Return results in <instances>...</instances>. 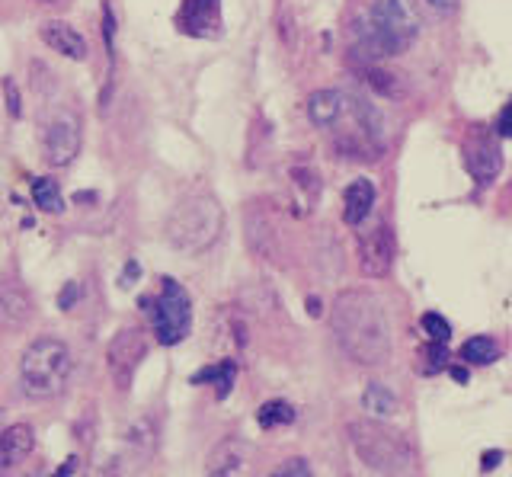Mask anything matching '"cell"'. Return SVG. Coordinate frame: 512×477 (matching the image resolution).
<instances>
[{
	"label": "cell",
	"instance_id": "d6986e66",
	"mask_svg": "<svg viewBox=\"0 0 512 477\" xmlns=\"http://www.w3.org/2000/svg\"><path fill=\"white\" fill-rule=\"evenodd\" d=\"M362 404L368 413H375V417H391L397 410V397L388 385H381V381H372V385L365 388L362 394Z\"/></svg>",
	"mask_w": 512,
	"mask_h": 477
},
{
	"label": "cell",
	"instance_id": "484cf974",
	"mask_svg": "<svg viewBox=\"0 0 512 477\" xmlns=\"http://www.w3.org/2000/svg\"><path fill=\"white\" fill-rule=\"evenodd\" d=\"M4 97H7L10 116H13V119H20L23 103H20V90H16V81H13V77H4Z\"/></svg>",
	"mask_w": 512,
	"mask_h": 477
},
{
	"label": "cell",
	"instance_id": "83f0119b",
	"mask_svg": "<svg viewBox=\"0 0 512 477\" xmlns=\"http://www.w3.org/2000/svg\"><path fill=\"white\" fill-rule=\"evenodd\" d=\"M496 135H500V138H512V103L503 106V113L496 116Z\"/></svg>",
	"mask_w": 512,
	"mask_h": 477
},
{
	"label": "cell",
	"instance_id": "8d00e7d4",
	"mask_svg": "<svg viewBox=\"0 0 512 477\" xmlns=\"http://www.w3.org/2000/svg\"><path fill=\"white\" fill-rule=\"evenodd\" d=\"M509 103H512V100H509Z\"/></svg>",
	"mask_w": 512,
	"mask_h": 477
},
{
	"label": "cell",
	"instance_id": "f1b7e54d",
	"mask_svg": "<svg viewBox=\"0 0 512 477\" xmlns=\"http://www.w3.org/2000/svg\"><path fill=\"white\" fill-rule=\"evenodd\" d=\"M77 295H80L77 282H68V285H64V292L58 295V308H61V311H71V308H74V301H77Z\"/></svg>",
	"mask_w": 512,
	"mask_h": 477
},
{
	"label": "cell",
	"instance_id": "f546056e",
	"mask_svg": "<svg viewBox=\"0 0 512 477\" xmlns=\"http://www.w3.org/2000/svg\"><path fill=\"white\" fill-rule=\"evenodd\" d=\"M503 461V452L500 449H490V452H484V461H480V471H493L496 465Z\"/></svg>",
	"mask_w": 512,
	"mask_h": 477
},
{
	"label": "cell",
	"instance_id": "7a4b0ae2",
	"mask_svg": "<svg viewBox=\"0 0 512 477\" xmlns=\"http://www.w3.org/2000/svg\"><path fill=\"white\" fill-rule=\"evenodd\" d=\"M420 26L423 17L416 0H365V13L352 23V45L368 61L391 58L410 49Z\"/></svg>",
	"mask_w": 512,
	"mask_h": 477
},
{
	"label": "cell",
	"instance_id": "1f68e13d",
	"mask_svg": "<svg viewBox=\"0 0 512 477\" xmlns=\"http://www.w3.org/2000/svg\"><path fill=\"white\" fill-rule=\"evenodd\" d=\"M429 7H436V10H442V13H452V10H458V0H426Z\"/></svg>",
	"mask_w": 512,
	"mask_h": 477
},
{
	"label": "cell",
	"instance_id": "ac0fdd59",
	"mask_svg": "<svg viewBox=\"0 0 512 477\" xmlns=\"http://www.w3.org/2000/svg\"><path fill=\"white\" fill-rule=\"evenodd\" d=\"M234 378H237V362L234 359H221V362L205 365V369H199L196 375H192V385H215L218 397L224 401V397H228L231 388H234Z\"/></svg>",
	"mask_w": 512,
	"mask_h": 477
},
{
	"label": "cell",
	"instance_id": "ba28073f",
	"mask_svg": "<svg viewBox=\"0 0 512 477\" xmlns=\"http://www.w3.org/2000/svg\"><path fill=\"white\" fill-rule=\"evenodd\" d=\"M144 353H148V340H144V330L141 327H122L116 333V340L109 343L106 349V365H109V375L112 381L125 391L132 385V375L141 365Z\"/></svg>",
	"mask_w": 512,
	"mask_h": 477
},
{
	"label": "cell",
	"instance_id": "5bb4252c",
	"mask_svg": "<svg viewBox=\"0 0 512 477\" xmlns=\"http://www.w3.org/2000/svg\"><path fill=\"white\" fill-rule=\"evenodd\" d=\"M39 36H42V42L48 45V49H55L58 55L71 58V61H87V55H90L87 39L80 36L74 26L61 23V20H48V23H42Z\"/></svg>",
	"mask_w": 512,
	"mask_h": 477
},
{
	"label": "cell",
	"instance_id": "603a6c76",
	"mask_svg": "<svg viewBox=\"0 0 512 477\" xmlns=\"http://www.w3.org/2000/svg\"><path fill=\"white\" fill-rule=\"evenodd\" d=\"M452 356H448V349H445V343H432L429 340V346L423 349V372L426 375H436V372H442V369H448V362Z\"/></svg>",
	"mask_w": 512,
	"mask_h": 477
},
{
	"label": "cell",
	"instance_id": "7402d4cb",
	"mask_svg": "<svg viewBox=\"0 0 512 477\" xmlns=\"http://www.w3.org/2000/svg\"><path fill=\"white\" fill-rule=\"evenodd\" d=\"M32 189V199L42 212H61L64 209V199H61V189H58V180H48V177H39L29 183Z\"/></svg>",
	"mask_w": 512,
	"mask_h": 477
},
{
	"label": "cell",
	"instance_id": "d590c367",
	"mask_svg": "<svg viewBox=\"0 0 512 477\" xmlns=\"http://www.w3.org/2000/svg\"><path fill=\"white\" fill-rule=\"evenodd\" d=\"M26 477H45V471H32V474H26Z\"/></svg>",
	"mask_w": 512,
	"mask_h": 477
},
{
	"label": "cell",
	"instance_id": "7c38bea8",
	"mask_svg": "<svg viewBox=\"0 0 512 477\" xmlns=\"http://www.w3.org/2000/svg\"><path fill=\"white\" fill-rule=\"evenodd\" d=\"M36 449V429L29 423H13L0 433V477H7L13 468H20L23 461Z\"/></svg>",
	"mask_w": 512,
	"mask_h": 477
},
{
	"label": "cell",
	"instance_id": "4dcf8cb0",
	"mask_svg": "<svg viewBox=\"0 0 512 477\" xmlns=\"http://www.w3.org/2000/svg\"><path fill=\"white\" fill-rule=\"evenodd\" d=\"M55 477H77V458L71 455L68 461H64V465L55 471Z\"/></svg>",
	"mask_w": 512,
	"mask_h": 477
},
{
	"label": "cell",
	"instance_id": "2e32d148",
	"mask_svg": "<svg viewBox=\"0 0 512 477\" xmlns=\"http://www.w3.org/2000/svg\"><path fill=\"white\" fill-rule=\"evenodd\" d=\"M375 205V183L372 180H352L343 193V221L346 225H362L372 215Z\"/></svg>",
	"mask_w": 512,
	"mask_h": 477
},
{
	"label": "cell",
	"instance_id": "9a60e30c",
	"mask_svg": "<svg viewBox=\"0 0 512 477\" xmlns=\"http://www.w3.org/2000/svg\"><path fill=\"white\" fill-rule=\"evenodd\" d=\"M349 116V97L343 90H317L308 100V119L317 129H333Z\"/></svg>",
	"mask_w": 512,
	"mask_h": 477
},
{
	"label": "cell",
	"instance_id": "e575fe53",
	"mask_svg": "<svg viewBox=\"0 0 512 477\" xmlns=\"http://www.w3.org/2000/svg\"><path fill=\"white\" fill-rule=\"evenodd\" d=\"M39 4H42V7H55V10H58V7H68L71 0H39Z\"/></svg>",
	"mask_w": 512,
	"mask_h": 477
},
{
	"label": "cell",
	"instance_id": "3957f363",
	"mask_svg": "<svg viewBox=\"0 0 512 477\" xmlns=\"http://www.w3.org/2000/svg\"><path fill=\"white\" fill-rule=\"evenodd\" d=\"M349 442L368 468L384 477H413L416 458L407 436L381 420L349 423Z\"/></svg>",
	"mask_w": 512,
	"mask_h": 477
},
{
	"label": "cell",
	"instance_id": "5b68a950",
	"mask_svg": "<svg viewBox=\"0 0 512 477\" xmlns=\"http://www.w3.org/2000/svg\"><path fill=\"white\" fill-rule=\"evenodd\" d=\"M71 375V349L55 337H39L23 349L20 381L23 394L32 401H52L64 391Z\"/></svg>",
	"mask_w": 512,
	"mask_h": 477
},
{
	"label": "cell",
	"instance_id": "44dd1931",
	"mask_svg": "<svg viewBox=\"0 0 512 477\" xmlns=\"http://www.w3.org/2000/svg\"><path fill=\"white\" fill-rule=\"evenodd\" d=\"M295 407L288 401H266L260 410H256V423L263 429H276V426H292L295 423Z\"/></svg>",
	"mask_w": 512,
	"mask_h": 477
},
{
	"label": "cell",
	"instance_id": "30bf717a",
	"mask_svg": "<svg viewBox=\"0 0 512 477\" xmlns=\"http://www.w3.org/2000/svg\"><path fill=\"white\" fill-rule=\"evenodd\" d=\"M464 164H468L471 177L477 183H484V186L493 183L503 170V151L496 145V138L480 129L471 132L468 141H464Z\"/></svg>",
	"mask_w": 512,
	"mask_h": 477
},
{
	"label": "cell",
	"instance_id": "4316f807",
	"mask_svg": "<svg viewBox=\"0 0 512 477\" xmlns=\"http://www.w3.org/2000/svg\"><path fill=\"white\" fill-rule=\"evenodd\" d=\"M368 81H372V87L378 93H394V74H384V71L372 68V71H368Z\"/></svg>",
	"mask_w": 512,
	"mask_h": 477
},
{
	"label": "cell",
	"instance_id": "4fadbf2b",
	"mask_svg": "<svg viewBox=\"0 0 512 477\" xmlns=\"http://www.w3.org/2000/svg\"><path fill=\"white\" fill-rule=\"evenodd\" d=\"M32 295L23 289L20 282H7L0 285V330L4 333H16L29 324L32 317Z\"/></svg>",
	"mask_w": 512,
	"mask_h": 477
},
{
	"label": "cell",
	"instance_id": "9c48e42d",
	"mask_svg": "<svg viewBox=\"0 0 512 477\" xmlns=\"http://www.w3.org/2000/svg\"><path fill=\"white\" fill-rule=\"evenodd\" d=\"M394 231L384 225V221H378L375 228H368L359 234V266L362 273L368 279H381L391 273L394 266Z\"/></svg>",
	"mask_w": 512,
	"mask_h": 477
},
{
	"label": "cell",
	"instance_id": "e0dca14e",
	"mask_svg": "<svg viewBox=\"0 0 512 477\" xmlns=\"http://www.w3.org/2000/svg\"><path fill=\"white\" fill-rule=\"evenodd\" d=\"M244 458H247L244 442L224 439L221 445H215V452L208 455V477H234L244 468Z\"/></svg>",
	"mask_w": 512,
	"mask_h": 477
},
{
	"label": "cell",
	"instance_id": "8992f818",
	"mask_svg": "<svg viewBox=\"0 0 512 477\" xmlns=\"http://www.w3.org/2000/svg\"><path fill=\"white\" fill-rule=\"evenodd\" d=\"M141 305L151 314V327H154V337L160 340V346H176L180 340L189 337L192 301H189V292L176 279L164 276L160 279V292L154 298H144Z\"/></svg>",
	"mask_w": 512,
	"mask_h": 477
},
{
	"label": "cell",
	"instance_id": "836d02e7",
	"mask_svg": "<svg viewBox=\"0 0 512 477\" xmlns=\"http://www.w3.org/2000/svg\"><path fill=\"white\" fill-rule=\"evenodd\" d=\"M448 372H452V378H455V381H461V385H468V372L458 369V365H448Z\"/></svg>",
	"mask_w": 512,
	"mask_h": 477
},
{
	"label": "cell",
	"instance_id": "52a82bcc",
	"mask_svg": "<svg viewBox=\"0 0 512 477\" xmlns=\"http://www.w3.org/2000/svg\"><path fill=\"white\" fill-rule=\"evenodd\" d=\"M39 145L45 164L68 167L84 145V119L74 106L55 103L39 116Z\"/></svg>",
	"mask_w": 512,
	"mask_h": 477
},
{
	"label": "cell",
	"instance_id": "d4e9b609",
	"mask_svg": "<svg viewBox=\"0 0 512 477\" xmlns=\"http://www.w3.org/2000/svg\"><path fill=\"white\" fill-rule=\"evenodd\" d=\"M269 477H314V474H311V465L304 458H288Z\"/></svg>",
	"mask_w": 512,
	"mask_h": 477
},
{
	"label": "cell",
	"instance_id": "cb8c5ba5",
	"mask_svg": "<svg viewBox=\"0 0 512 477\" xmlns=\"http://www.w3.org/2000/svg\"><path fill=\"white\" fill-rule=\"evenodd\" d=\"M423 330H426V337L432 340V343H448V337H452V324L445 321L442 314H436V311H429V314H423Z\"/></svg>",
	"mask_w": 512,
	"mask_h": 477
},
{
	"label": "cell",
	"instance_id": "8fae6325",
	"mask_svg": "<svg viewBox=\"0 0 512 477\" xmlns=\"http://www.w3.org/2000/svg\"><path fill=\"white\" fill-rule=\"evenodd\" d=\"M176 26L186 36L215 39L221 36V0H183L176 13Z\"/></svg>",
	"mask_w": 512,
	"mask_h": 477
},
{
	"label": "cell",
	"instance_id": "6da1fadb",
	"mask_svg": "<svg viewBox=\"0 0 512 477\" xmlns=\"http://www.w3.org/2000/svg\"><path fill=\"white\" fill-rule=\"evenodd\" d=\"M330 327L336 343L352 362L384 365L391 359V327L381 301L372 292H343L330 311Z\"/></svg>",
	"mask_w": 512,
	"mask_h": 477
},
{
	"label": "cell",
	"instance_id": "d6a6232c",
	"mask_svg": "<svg viewBox=\"0 0 512 477\" xmlns=\"http://www.w3.org/2000/svg\"><path fill=\"white\" fill-rule=\"evenodd\" d=\"M138 273H141V266H138V263H128V266H125V276H122V285H132L128 279H132V276L138 279Z\"/></svg>",
	"mask_w": 512,
	"mask_h": 477
},
{
	"label": "cell",
	"instance_id": "ffe728a7",
	"mask_svg": "<svg viewBox=\"0 0 512 477\" xmlns=\"http://www.w3.org/2000/svg\"><path fill=\"white\" fill-rule=\"evenodd\" d=\"M461 359L468 365H493L500 359V346H496V340H490V337H471L461 346Z\"/></svg>",
	"mask_w": 512,
	"mask_h": 477
},
{
	"label": "cell",
	"instance_id": "277c9868",
	"mask_svg": "<svg viewBox=\"0 0 512 477\" xmlns=\"http://www.w3.org/2000/svg\"><path fill=\"white\" fill-rule=\"evenodd\" d=\"M224 228V212L215 196L192 193L176 202L167 218V241L183 253H202L212 247Z\"/></svg>",
	"mask_w": 512,
	"mask_h": 477
}]
</instances>
